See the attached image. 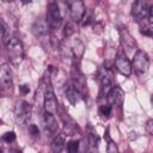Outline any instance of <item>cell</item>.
Listing matches in <instances>:
<instances>
[{"mask_svg":"<svg viewBox=\"0 0 153 153\" xmlns=\"http://www.w3.org/2000/svg\"><path fill=\"white\" fill-rule=\"evenodd\" d=\"M48 24L45 23V22H43V20H36L35 22V24L32 25V32H33V35L36 36V37H42V36H44V35H47V32H48Z\"/></svg>","mask_w":153,"mask_h":153,"instance_id":"cell-14","label":"cell"},{"mask_svg":"<svg viewBox=\"0 0 153 153\" xmlns=\"http://www.w3.org/2000/svg\"><path fill=\"white\" fill-rule=\"evenodd\" d=\"M84 50H85V48H84L82 42L80 39H75L73 42V44H72V53H73L74 57L75 59H80L82 56V54H84Z\"/></svg>","mask_w":153,"mask_h":153,"instance_id":"cell-17","label":"cell"},{"mask_svg":"<svg viewBox=\"0 0 153 153\" xmlns=\"http://www.w3.org/2000/svg\"><path fill=\"white\" fill-rule=\"evenodd\" d=\"M27 131H29V134H30L31 136H37V135L39 134V129H38V127H37L36 124H29Z\"/></svg>","mask_w":153,"mask_h":153,"instance_id":"cell-24","label":"cell"},{"mask_svg":"<svg viewBox=\"0 0 153 153\" xmlns=\"http://www.w3.org/2000/svg\"><path fill=\"white\" fill-rule=\"evenodd\" d=\"M65 143H66L65 142V135H62V134L56 135L51 141V151L54 153H60L63 149Z\"/></svg>","mask_w":153,"mask_h":153,"instance_id":"cell-15","label":"cell"},{"mask_svg":"<svg viewBox=\"0 0 153 153\" xmlns=\"http://www.w3.org/2000/svg\"><path fill=\"white\" fill-rule=\"evenodd\" d=\"M105 137L108 140V143H106V153H120L118 152V147L117 145L115 143V141H112L110 137H109V131L106 130L105 131Z\"/></svg>","mask_w":153,"mask_h":153,"instance_id":"cell-18","label":"cell"},{"mask_svg":"<svg viewBox=\"0 0 153 153\" xmlns=\"http://www.w3.org/2000/svg\"><path fill=\"white\" fill-rule=\"evenodd\" d=\"M118 35H120V41L126 51H133L136 48V42L128 31V29L123 25L118 26Z\"/></svg>","mask_w":153,"mask_h":153,"instance_id":"cell-8","label":"cell"},{"mask_svg":"<svg viewBox=\"0 0 153 153\" xmlns=\"http://www.w3.org/2000/svg\"><path fill=\"white\" fill-rule=\"evenodd\" d=\"M0 86L4 96H8L12 92V72L7 63H2L0 68Z\"/></svg>","mask_w":153,"mask_h":153,"instance_id":"cell-5","label":"cell"},{"mask_svg":"<svg viewBox=\"0 0 153 153\" xmlns=\"http://www.w3.org/2000/svg\"><path fill=\"white\" fill-rule=\"evenodd\" d=\"M111 110H112V106L110 104H104L99 106V114L103 117H109L111 115Z\"/></svg>","mask_w":153,"mask_h":153,"instance_id":"cell-21","label":"cell"},{"mask_svg":"<svg viewBox=\"0 0 153 153\" xmlns=\"http://www.w3.org/2000/svg\"><path fill=\"white\" fill-rule=\"evenodd\" d=\"M102 93L108 96V93L115 87L114 86V79L112 75L110 73H105L104 75H102Z\"/></svg>","mask_w":153,"mask_h":153,"instance_id":"cell-12","label":"cell"},{"mask_svg":"<svg viewBox=\"0 0 153 153\" xmlns=\"http://www.w3.org/2000/svg\"><path fill=\"white\" fill-rule=\"evenodd\" d=\"M44 126H45V129L49 130L50 133L56 131V129H57V122H56L54 115L45 112V115H44Z\"/></svg>","mask_w":153,"mask_h":153,"instance_id":"cell-16","label":"cell"},{"mask_svg":"<svg viewBox=\"0 0 153 153\" xmlns=\"http://www.w3.org/2000/svg\"><path fill=\"white\" fill-rule=\"evenodd\" d=\"M149 7L145 0H137L131 6V17L136 23H142L145 19H148Z\"/></svg>","mask_w":153,"mask_h":153,"instance_id":"cell-6","label":"cell"},{"mask_svg":"<svg viewBox=\"0 0 153 153\" xmlns=\"http://www.w3.org/2000/svg\"><path fill=\"white\" fill-rule=\"evenodd\" d=\"M106 99H108V104H110L111 106L115 105V106L120 108L123 104V100H124V92L120 86H115L108 93Z\"/></svg>","mask_w":153,"mask_h":153,"instance_id":"cell-11","label":"cell"},{"mask_svg":"<svg viewBox=\"0 0 153 153\" xmlns=\"http://www.w3.org/2000/svg\"><path fill=\"white\" fill-rule=\"evenodd\" d=\"M146 130H147V133L149 135L153 136V118L149 120V121H147V123H146Z\"/></svg>","mask_w":153,"mask_h":153,"instance_id":"cell-26","label":"cell"},{"mask_svg":"<svg viewBox=\"0 0 153 153\" xmlns=\"http://www.w3.org/2000/svg\"><path fill=\"white\" fill-rule=\"evenodd\" d=\"M16 140V133L14 131H7L2 135V141L6 143H11Z\"/></svg>","mask_w":153,"mask_h":153,"instance_id":"cell-23","label":"cell"},{"mask_svg":"<svg viewBox=\"0 0 153 153\" xmlns=\"http://www.w3.org/2000/svg\"><path fill=\"white\" fill-rule=\"evenodd\" d=\"M61 23H62V14L59 5L56 2H50L47 6V24L49 29L55 30L60 27Z\"/></svg>","mask_w":153,"mask_h":153,"instance_id":"cell-3","label":"cell"},{"mask_svg":"<svg viewBox=\"0 0 153 153\" xmlns=\"http://www.w3.org/2000/svg\"><path fill=\"white\" fill-rule=\"evenodd\" d=\"M75 32V26L73 23H67L66 26H65V30H63V36L65 37H69L72 36L73 33Z\"/></svg>","mask_w":153,"mask_h":153,"instance_id":"cell-22","label":"cell"},{"mask_svg":"<svg viewBox=\"0 0 153 153\" xmlns=\"http://www.w3.org/2000/svg\"><path fill=\"white\" fill-rule=\"evenodd\" d=\"M151 103H152V105H153V92H152V96H151Z\"/></svg>","mask_w":153,"mask_h":153,"instance_id":"cell-29","label":"cell"},{"mask_svg":"<svg viewBox=\"0 0 153 153\" xmlns=\"http://www.w3.org/2000/svg\"><path fill=\"white\" fill-rule=\"evenodd\" d=\"M69 6V12H71V18L74 23H79L84 19L85 16V5L81 0H74L68 2Z\"/></svg>","mask_w":153,"mask_h":153,"instance_id":"cell-10","label":"cell"},{"mask_svg":"<svg viewBox=\"0 0 153 153\" xmlns=\"http://www.w3.org/2000/svg\"><path fill=\"white\" fill-rule=\"evenodd\" d=\"M0 31H1V39L4 43H7L8 39H7V25L6 23L4 22V19H0Z\"/></svg>","mask_w":153,"mask_h":153,"instance_id":"cell-20","label":"cell"},{"mask_svg":"<svg viewBox=\"0 0 153 153\" xmlns=\"http://www.w3.org/2000/svg\"><path fill=\"white\" fill-rule=\"evenodd\" d=\"M115 66H116L117 71H118L122 75L129 76V75L131 74L133 67H131V65H130L129 59L127 57V55H126L123 51H121V53L117 54V56H116V59H115Z\"/></svg>","mask_w":153,"mask_h":153,"instance_id":"cell-9","label":"cell"},{"mask_svg":"<svg viewBox=\"0 0 153 153\" xmlns=\"http://www.w3.org/2000/svg\"><path fill=\"white\" fill-rule=\"evenodd\" d=\"M148 26L153 30V5L149 7V14H148Z\"/></svg>","mask_w":153,"mask_h":153,"instance_id":"cell-27","label":"cell"},{"mask_svg":"<svg viewBox=\"0 0 153 153\" xmlns=\"http://www.w3.org/2000/svg\"><path fill=\"white\" fill-rule=\"evenodd\" d=\"M31 114H32L31 105L27 102L19 100L17 103L16 109H14V116H16V122L18 126L20 127L26 126L31 118Z\"/></svg>","mask_w":153,"mask_h":153,"instance_id":"cell-2","label":"cell"},{"mask_svg":"<svg viewBox=\"0 0 153 153\" xmlns=\"http://www.w3.org/2000/svg\"><path fill=\"white\" fill-rule=\"evenodd\" d=\"M133 67H134L135 73L140 76L146 74V72L148 71L149 59H148V55L143 50H136L135 51L134 57H133Z\"/></svg>","mask_w":153,"mask_h":153,"instance_id":"cell-4","label":"cell"},{"mask_svg":"<svg viewBox=\"0 0 153 153\" xmlns=\"http://www.w3.org/2000/svg\"><path fill=\"white\" fill-rule=\"evenodd\" d=\"M6 50H7V55L10 59V62L17 67L22 63L23 59H24V48H23V43L16 38H8V42L6 43Z\"/></svg>","mask_w":153,"mask_h":153,"instance_id":"cell-1","label":"cell"},{"mask_svg":"<svg viewBox=\"0 0 153 153\" xmlns=\"http://www.w3.org/2000/svg\"><path fill=\"white\" fill-rule=\"evenodd\" d=\"M79 152V141L71 140L67 142V153H78Z\"/></svg>","mask_w":153,"mask_h":153,"instance_id":"cell-19","label":"cell"},{"mask_svg":"<svg viewBox=\"0 0 153 153\" xmlns=\"http://www.w3.org/2000/svg\"><path fill=\"white\" fill-rule=\"evenodd\" d=\"M19 91H20L23 94H26V93L30 92V86H29L27 84H23V85L19 86Z\"/></svg>","mask_w":153,"mask_h":153,"instance_id":"cell-28","label":"cell"},{"mask_svg":"<svg viewBox=\"0 0 153 153\" xmlns=\"http://www.w3.org/2000/svg\"><path fill=\"white\" fill-rule=\"evenodd\" d=\"M66 98L67 100L72 104V105H75L80 99H81V93L79 92L78 88H75L74 85L69 86L67 90H66Z\"/></svg>","mask_w":153,"mask_h":153,"instance_id":"cell-13","label":"cell"},{"mask_svg":"<svg viewBox=\"0 0 153 153\" xmlns=\"http://www.w3.org/2000/svg\"><path fill=\"white\" fill-rule=\"evenodd\" d=\"M43 105H44V110L45 112L48 114H51V115H55L57 112V99H56V96L54 93V90L51 87V85L49 84L45 92H44V96H43Z\"/></svg>","mask_w":153,"mask_h":153,"instance_id":"cell-7","label":"cell"},{"mask_svg":"<svg viewBox=\"0 0 153 153\" xmlns=\"http://www.w3.org/2000/svg\"><path fill=\"white\" fill-rule=\"evenodd\" d=\"M16 153H22V152H16Z\"/></svg>","mask_w":153,"mask_h":153,"instance_id":"cell-30","label":"cell"},{"mask_svg":"<svg viewBox=\"0 0 153 153\" xmlns=\"http://www.w3.org/2000/svg\"><path fill=\"white\" fill-rule=\"evenodd\" d=\"M90 142L93 147H98V143H99V136L94 133H91L90 134Z\"/></svg>","mask_w":153,"mask_h":153,"instance_id":"cell-25","label":"cell"}]
</instances>
